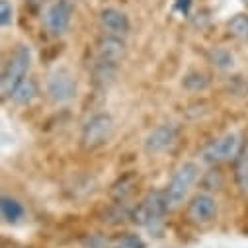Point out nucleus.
I'll return each mask as SVG.
<instances>
[{
	"label": "nucleus",
	"instance_id": "obj_17",
	"mask_svg": "<svg viewBox=\"0 0 248 248\" xmlns=\"http://www.w3.org/2000/svg\"><path fill=\"white\" fill-rule=\"evenodd\" d=\"M145 246H147L145 240H143L139 234H135V232L121 234V236L115 240V244H113V248H145Z\"/></svg>",
	"mask_w": 248,
	"mask_h": 248
},
{
	"label": "nucleus",
	"instance_id": "obj_22",
	"mask_svg": "<svg viewBox=\"0 0 248 248\" xmlns=\"http://www.w3.org/2000/svg\"><path fill=\"white\" fill-rule=\"evenodd\" d=\"M244 2H246V4H248V0H244Z\"/></svg>",
	"mask_w": 248,
	"mask_h": 248
},
{
	"label": "nucleus",
	"instance_id": "obj_7",
	"mask_svg": "<svg viewBox=\"0 0 248 248\" xmlns=\"http://www.w3.org/2000/svg\"><path fill=\"white\" fill-rule=\"evenodd\" d=\"M73 14H75V6L71 0H53L43 16L47 31L51 35H63L71 28Z\"/></svg>",
	"mask_w": 248,
	"mask_h": 248
},
{
	"label": "nucleus",
	"instance_id": "obj_15",
	"mask_svg": "<svg viewBox=\"0 0 248 248\" xmlns=\"http://www.w3.org/2000/svg\"><path fill=\"white\" fill-rule=\"evenodd\" d=\"M227 30L232 37L240 41H248V14H234L227 22Z\"/></svg>",
	"mask_w": 248,
	"mask_h": 248
},
{
	"label": "nucleus",
	"instance_id": "obj_13",
	"mask_svg": "<svg viewBox=\"0 0 248 248\" xmlns=\"http://www.w3.org/2000/svg\"><path fill=\"white\" fill-rule=\"evenodd\" d=\"M37 94H39L37 82H35L33 78H24V80H22V82L16 86V90L12 92L10 100H12L14 104L28 106V104H31V102L37 98Z\"/></svg>",
	"mask_w": 248,
	"mask_h": 248
},
{
	"label": "nucleus",
	"instance_id": "obj_18",
	"mask_svg": "<svg viewBox=\"0 0 248 248\" xmlns=\"http://www.w3.org/2000/svg\"><path fill=\"white\" fill-rule=\"evenodd\" d=\"M211 63L217 67V69H231L232 67V55L227 51V49H215L211 51Z\"/></svg>",
	"mask_w": 248,
	"mask_h": 248
},
{
	"label": "nucleus",
	"instance_id": "obj_9",
	"mask_svg": "<svg viewBox=\"0 0 248 248\" xmlns=\"http://www.w3.org/2000/svg\"><path fill=\"white\" fill-rule=\"evenodd\" d=\"M45 90H47V96L57 104L71 102L77 96V78L69 71L59 69L49 77Z\"/></svg>",
	"mask_w": 248,
	"mask_h": 248
},
{
	"label": "nucleus",
	"instance_id": "obj_21",
	"mask_svg": "<svg viewBox=\"0 0 248 248\" xmlns=\"http://www.w3.org/2000/svg\"><path fill=\"white\" fill-rule=\"evenodd\" d=\"M28 2H39V0H28Z\"/></svg>",
	"mask_w": 248,
	"mask_h": 248
},
{
	"label": "nucleus",
	"instance_id": "obj_3",
	"mask_svg": "<svg viewBox=\"0 0 248 248\" xmlns=\"http://www.w3.org/2000/svg\"><path fill=\"white\" fill-rule=\"evenodd\" d=\"M198 178H200V166L196 162H184L174 170V174L170 176L166 188H164L170 209L182 205L184 198L188 196L190 188L196 184Z\"/></svg>",
	"mask_w": 248,
	"mask_h": 248
},
{
	"label": "nucleus",
	"instance_id": "obj_11",
	"mask_svg": "<svg viewBox=\"0 0 248 248\" xmlns=\"http://www.w3.org/2000/svg\"><path fill=\"white\" fill-rule=\"evenodd\" d=\"M96 49H98V59L109 61V63H119V61L125 57L127 45H125V41H123V37L106 33L98 39Z\"/></svg>",
	"mask_w": 248,
	"mask_h": 248
},
{
	"label": "nucleus",
	"instance_id": "obj_20",
	"mask_svg": "<svg viewBox=\"0 0 248 248\" xmlns=\"http://www.w3.org/2000/svg\"><path fill=\"white\" fill-rule=\"evenodd\" d=\"M192 2L194 0H176V10L180 14H188L190 8H192Z\"/></svg>",
	"mask_w": 248,
	"mask_h": 248
},
{
	"label": "nucleus",
	"instance_id": "obj_16",
	"mask_svg": "<svg viewBox=\"0 0 248 248\" xmlns=\"http://www.w3.org/2000/svg\"><path fill=\"white\" fill-rule=\"evenodd\" d=\"M182 84L188 90H192V92H202V90H205L209 86V78L205 75H202V73H190L188 77L184 78Z\"/></svg>",
	"mask_w": 248,
	"mask_h": 248
},
{
	"label": "nucleus",
	"instance_id": "obj_12",
	"mask_svg": "<svg viewBox=\"0 0 248 248\" xmlns=\"http://www.w3.org/2000/svg\"><path fill=\"white\" fill-rule=\"evenodd\" d=\"M0 213H2L4 223L16 225L26 217V207L20 200H16L8 194H2V198H0Z\"/></svg>",
	"mask_w": 248,
	"mask_h": 248
},
{
	"label": "nucleus",
	"instance_id": "obj_6",
	"mask_svg": "<svg viewBox=\"0 0 248 248\" xmlns=\"http://www.w3.org/2000/svg\"><path fill=\"white\" fill-rule=\"evenodd\" d=\"M178 139H180V127L172 121H164L147 133V137L143 139V149L149 155H162L172 147H176Z\"/></svg>",
	"mask_w": 248,
	"mask_h": 248
},
{
	"label": "nucleus",
	"instance_id": "obj_8",
	"mask_svg": "<svg viewBox=\"0 0 248 248\" xmlns=\"http://www.w3.org/2000/svg\"><path fill=\"white\" fill-rule=\"evenodd\" d=\"M219 205L215 196L207 194V192H198L196 196L190 198L188 207H186V215L194 225H207L217 217Z\"/></svg>",
	"mask_w": 248,
	"mask_h": 248
},
{
	"label": "nucleus",
	"instance_id": "obj_1",
	"mask_svg": "<svg viewBox=\"0 0 248 248\" xmlns=\"http://www.w3.org/2000/svg\"><path fill=\"white\" fill-rule=\"evenodd\" d=\"M166 211H170V205L164 190H155V192H149L141 200V203H137V207L131 211V221L155 232L160 229Z\"/></svg>",
	"mask_w": 248,
	"mask_h": 248
},
{
	"label": "nucleus",
	"instance_id": "obj_10",
	"mask_svg": "<svg viewBox=\"0 0 248 248\" xmlns=\"http://www.w3.org/2000/svg\"><path fill=\"white\" fill-rule=\"evenodd\" d=\"M100 24L106 30V33L119 35V37H125L131 30V22H129L127 14L117 8H111V6H108L100 12Z\"/></svg>",
	"mask_w": 248,
	"mask_h": 248
},
{
	"label": "nucleus",
	"instance_id": "obj_4",
	"mask_svg": "<svg viewBox=\"0 0 248 248\" xmlns=\"http://www.w3.org/2000/svg\"><path fill=\"white\" fill-rule=\"evenodd\" d=\"M242 149H244V141L238 133H225L223 137H217L203 147L202 160L207 164L229 162V160H234Z\"/></svg>",
	"mask_w": 248,
	"mask_h": 248
},
{
	"label": "nucleus",
	"instance_id": "obj_14",
	"mask_svg": "<svg viewBox=\"0 0 248 248\" xmlns=\"http://www.w3.org/2000/svg\"><path fill=\"white\" fill-rule=\"evenodd\" d=\"M234 182L242 194H248V145L234 158Z\"/></svg>",
	"mask_w": 248,
	"mask_h": 248
},
{
	"label": "nucleus",
	"instance_id": "obj_5",
	"mask_svg": "<svg viewBox=\"0 0 248 248\" xmlns=\"http://www.w3.org/2000/svg\"><path fill=\"white\" fill-rule=\"evenodd\" d=\"M111 135H113V119L109 113L102 111V113H94L82 125L80 141L84 149L94 151L104 147L111 139Z\"/></svg>",
	"mask_w": 248,
	"mask_h": 248
},
{
	"label": "nucleus",
	"instance_id": "obj_2",
	"mask_svg": "<svg viewBox=\"0 0 248 248\" xmlns=\"http://www.w3.org/2000/svg\"><path fill=\"white\" fill-rule=\"evenodd\" d=\"M30 67H31V49L28 45H18L6 59L2 75H0V88H2L4 98H10L16 86L24 78H28Z\"/></svg>",
	"mask_w": 248,
	"mask_h": 248
},
{
	"label": "nucleus",
	"instance_id": "obj_19",
	"mask_svg": "<svg viewBox=\"0 0 248 248\" xmlns=\"http://www.w3.org/2000/svg\"><path fill=\"white\" fill-rule=\"evenodd\" d=\"M14 22V8L10 4V0H0V24L2 28L12 26Z\"/></svg>",
	"mask_w": 248,
	"mask_h": 248
}]
</instances>
